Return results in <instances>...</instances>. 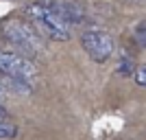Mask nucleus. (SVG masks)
<instances>
[{
	"instance_id": "423d86ee",
	"label": "nucleus",
	"mask_w": 146,
	"mask_h": 140,
	"mask_svg": "<svg viewBox=\"0 0 146 140\" xmlns=\"http://www.w3.org/2000/svg\"><path fill=\"white\" fill-rule=\"evenodd\" d=\"M15 90L29 92V88H26V83H22V81L9 79V77H0V101H2V98H7V96H11Z\"/></svg>"
},
{
	"instance_id": "f257e3e1",
	"label": "nucleus",
	"mask_w": 146,
	"mask_h": 140,
	"mask_svg": "<svg viewBox=\"0 0 146 140\" xmlns=\"http://www.w3.org/2000/svg\"><path fill=\"white\" fill-rule=\"evenodd\" d=\"M24 15L31 20V24L35 26L37 33H42L44 37H48L52 42H66V40H70V35H72L70 24L61 18L46 0H37V2L26 5Z\"/></svg>"
},
{
	"instance_id": "39448f33",
	"label": "nucleus",
	"mask_w": 146,
	"mask_h": 140,
	"mask_svg": "<svg viewBox=\"0 0 146 140\" xmlns=\"http://www.w3.org/2000/svg\"><path fill=\"white\" fill-rule=\"evenodd\" d=\"M46 2H48V5L52 7V9H55L70 26L83 20V11H81L79 7H74L72 2H68V0H46Z\"/></svg>"
},
{
	"instance_id": "9d476101",
	"label": "nucleus",
	"mask_w": 146,
	"mask_h": 140,
	"mask_svg": "<svg viewBox=\"0 0 146 140\" xmlns=\"http://www.w3.org/2000/svg\"><path fill=\"white\" fill-rule=\"evenodd\" d=\"M5 118H7V110L0 105V121H5Z\"/></svg>"
},
{
	"instance_id": "1a4fd4ad",
	"label": "nucleus",
	"mask_w": 146,
	"mask_h": 140,
	"mask_svg": "<svg viewBox=\"0 0 146 140\" xmlns=\"http://www.w3.org/2000/svg\"><path fill=\"white\" fill-rule=\"evenodd\" d=\"M135 37H137L140 44H144V22H140V24L135 26Z\"/></svg>"
},
{
	"instance_id": "f03ea898",
	"label": "nucleus",
	"mask_w": 146,
	"mask_h": 140,
	"mask_svg": "<svg viewBox=\"0 0 146 140\" xmlns=\"http://www.w3.org/2000/svg\"><path fill=\"white\" fill-rule=\"evenodd\" d=\"M0 33L9 44H13L15 48L24 57H39L44 55V42L39 33L31 24L22 22V20H5L0 26Z\"/></svg>"
},
{
	"instance_id": "0eeeda50",
	"label": "nucleus",
	"mask_w": 146,
	"mask_h": 140,
	"mask_svg": "<svg viewBox=\"0 0 146 140\" xmlns=\"http://www.w3.org/2000/svg\"><path fill=\"white\" fill-rule=\"evenodd\" d=\"M15 136H18V127L13 123H7V118L0 121V140H9V138H15Z\"/></svg>"
},
{
	"instance_id": "20e7f679",
	"label": "nucleus",
	"mask_w": 146,
	"mask_h": 140,
	"mask_svg": "<svg viewBox=\"0 0 146 140\" xmlns=\"http://www.w3.org/2000/svg\"><path fill=\"white\" fill-rule=\"evenodd\" d=\"M81 44H83V50H85L96 64L107 61L113 55V48H116L113 37H111L109 33H105V31H96V29L85 31V33L81 35Z\"/></svg>"
},
{
	"instance_id": "6e6552de",
	"label": "nucleus",
	"mask_w": 146,
	"mask_h": 140,
	"mask_svg": "<svg viewBox=\"0 0 146 140\" xmlns=\"http://www.w3.org/2000/svg\"><path fill=\"white\" fill-rule=\"evenodd\" d=\"M135 83L140 85V88H144V85H146V68L144 66H140L137 70H135Z\"/></svg>"
},
{
	"instance_id": "7ed1b4c3",
	"label": "nucleus",
	"mask_w": 146,
	"mask_h": 140,
	"mask_svg": "<svg viewBox=\"0 0 146 140\" xmlns=\"http://www.w3.org/2000/svg\"><path fill=\"white\" fill-rule=\"evenodd\" d=\"M0 77H9V79L31 83L37 77V68L29 57L11 53V50H0Z\"/></svg>"
}]
</instances>
